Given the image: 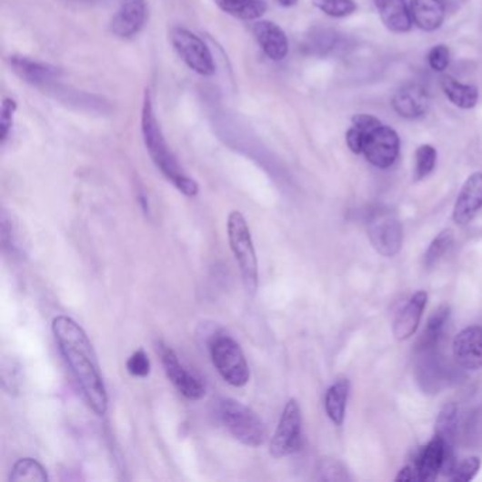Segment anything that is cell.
I'll use <instances>...</instances> for the list:
<instances>
[{
	"instance_id": "6da1fadb",
	"label": "cell",
	"mask_w": 482,
	"mask_h": 482,
	"mask_svg": "<svg viewBox=\"0 0 482 482\" xmlns=\"http://www.w3.org/2000/svg\"><path fill=\"white\" fill-rule=\"evenodd\" d=\"M64 361L70 368L86 405L95 415L104 416L108 409V395L102 381L98 361L80 324L67 316H58L51 324Z\"/></svg>"
},
{
	"instance_id": "7a4b0ae2",
	"label": "cell",
	"mask_w": 482,
	"mask_h": 482,
	"mask_svg": "<svg viewBox=\"0 0 482 482\" xmlns=\"http://www.w3.org/2000/svg\"><path fill=\"white\" fill-rule=\"evenodd\" d=\"M142 135L147 152H149L156 167L159 168L163 176L180 193L185 194L187 197H196L198 194L197 181L186 175L172 150L168 149L167 142L163 136L159 122L156 119L155 111H153L149 91H146L145 99H143Z\"/></svg>"
},
{
	"instance_id": "3957f363",
	"label": "cell",
	"mask_w": 482,
	"mask_h": 482,
	"mask_svg": "<svg viewBox=\"0 0 482 482\" xmlns=\"http://www.w3.org/2000/svg\"><path fill=\"white\" fill-rule=\"evenodd\" d=\"M219 420L236 440L247 447H259L266 440V427L259 416L236 399H223L219 402Z\"/></svg>"
},
{
	"instance_id": "277c9868",
	"label": "cell",
	"mask_w": 482,
	"mask_h": 482,
	"mask_svg": "<svg viewBox=\"0 0 482 482\" xmlns=\"http://www.w3.org/2000/svg\"><path fill=\"white\" fill-rule=\"evenodd\" d=\"M228 239L232 254L238 262L244 279L245 289L254 296L257 289V257L252 241L251 229L239 211H232L228 216Z\"/></svg>"
},
{
	"instance_id": "5b68a950",
	"label": "cell",
	"mask_w": 482,
	"mask_h": 482,
	"mask_svg": "<svg viewBox=\"0 0 482 482\" xmlns=\"http://www.w3.org/2000/svg\"><path fill=\"white\" fill-rule=\"evenodd\" d=\"M210 354L218 374L231 387H242L249 382L251 371L241 346L228 336H214Z\"/></svg>"
},
{
	"instance_id": "8992f818",
	"label": "cell",
	"mask_w": 482,
	"mask_h": 482,
	"mask_svg": "<svg viewBox=\"0 0 482 482\" xmlns=\"http://www.w3.org/2000/svg\"><path fill=\"white\" fill-rule=\"evenodd\" d=\"M302 447V412L297 400L286 403L276 432L270 441V456L275 458L287 457Z\"/></svg>"
},
{
	"instance_id": "52a82bcc",
	"label": "cell",
	"mask_w": 482,
	"mask_h": 482,
	"mask_svg": "<svg viewBox=\"0 0 482 482\" xmlns=\"http://www.w3.org/2000/svg\"><path fill=\"white\" fill-rule=\"evenodd\" d=\"M368 236L372 246L382 256L392 257L399 254L403 234L399 219L387 210H377L368 219Z\"/></svg>"
},
{
	"instance_id": "ba28073f",
	"label": "cell",
	"mask_w": 482,
	"mask_h": 482,
	"mask_svg": "<svg viewBox=\"0 0 482 482\" xmlns=\"http://www.w3.org/2000/svg\"><path fill=\"white\" fill-rule=\"evenodd\" d=\"M400 153V139L397 130L382 124L364 135L362 155L377 168H389L397 163Z\"/></svg>"
},
{
	"instance_id": "9c48e42d",
	"label": "cell",
	"mask_w": 482,
	"mask_h": 482,
	"mask_svg": "<svg viewBox=\"0 0 482 482\" xmlns=\"http://www.w3.org/2000/svg\"><path fill=\"white\" fill-rule=\"evenodd\" d=\"M172 43L181 60L187 64L191 70L201 75H213L216 73L213 55L210 48L198 35L190 30L176 27L172 30Z\"/></svg>"
},
{
	"instance_id": "30bf717a",
	"label": "cell",
	"mask_w": 482,
	"mask_h": 482,
	"mask_svg": "<svg viewBox=\"0 0 482 482\" xmlns=\"http://www.w3.org/2000/svg\"><path fill=\"white\" fill-rule=\"evenodd\" d=\"M159 351L160 356H162L163 368H165L166 375H167L170 382L175 385L176 389L187 399H203L204 395H206V387L198 381L197 377H194L180 364L175 351L170 346H163V344H160Z\"/></svg>"
},
{
	"instance_id": "8fae6325",
	"label": "cell",
	"mask_w": 482,
	"mask_h": 482,
	"mask_svg": "<svg viewBox=\"0 0 482 482\" xmlns=\"http://www.w3.org/2000/svg\"><path fill=\"white\" fill-rule=\"evenodd\" d=\"M454 358L466 369L482 368V327L464 328L453 341Z\"/></svg>"
},
{
	"instance_id": "7c38bea8",
	"label": "cell",
	"mask_w": 482,
	"mask_h": 482,
	"mask_svg": "<svg viewBox=\"0 0 482 482\" xmlns=\"http://www.w3.org/2000/svg\"><path fill=\"white\" fill-rule=\"evenodd\" d=\"M482 208V173L467 178L454 206L453 218L458 226H467Z\"/></svg>"
},
{
	"instance_id": "4fadbf2b",
	"label": "cell",
	"mask_w": 482,
	"mask_h": 482,
	"mask_svg": "<svg viewBox=\"0 0 482 482\" xmlns=\"http://www.w3.org/2000/svg\"><path fill=\"white\" fill-rule=\"evenodd\" d=\"M147 19V6L145 0H124L112 20L114 35L122 38L136 35Z\"/></svg>"
},
{
	"instance_id": "5bb4252c",
	"label": "cell",
	"mask_w": 482,
	"mask_h": 482,
	"mask_svg": "<svg viewBox=\"0 0 482 482\" xmlns=\"http://www.w3.org/2000/svg\"><path fill=\"white\" fill-rule=\"evenodd\" d=\"M392 106L399 116L405 119H419L430 108V96L423 86L407 84L395 94Z\"/></svg>"
},
{
	"instance_id": "9a60e30c",
	"label": "cell",
	"mask_w": 482,
	"mask_h": 482,
	"mask_svg": "<svg viewBox=\"0 0 482 482\" xmlns=\"http://www.w3.org/2000/svg\"><path fill=\"white\" fill-rule=\"evenodd\" d=\"M426 303H427V293L420 290L415 293L407 306L397 313L394 321V330H392L397 340H409L410 336L416 333L422 320Z\"/></svg>"
},
{
	"instance_id": "2e32d148",
	"label": "cell",
	"mask_w": 482,
	"mask_h": 482,
	"mask_svg": "<svg viewBox=\"0 0 482 482\" xmlns=\"http://www.w3.org/2000/svg\"><path fill=\"white\" fill-rule=\"evenodd\" d=\"M254 35L265 55L273 61H282L289 53V40L279 25L259 22L254 25Z\"/></svg>"
},
{
	"instance_id": "e0dca14e",
	"label": "cell",
	"mask_w": 482,
	"mask_h": 482,
	"mask_svg": "<svg viewBox=\"0 0 482 482\" xmlns=\"http://www.w3.org/2000/svg\"><path fill=\"white\" fill-rule=\"evenodd\" d=\"M447 447H450V446L446 445L445 441L435 436L433 440L423 448L419 458L415 464L419 481H435L437 478L438 474L443 470Z\"/></svg>"
},
{
	"instance_id": "ac0fdd59",
	"label": "cell",
	"mask_w": 482,
	"mask_h": 482,
	"mask_svg": "<svg viewBox=\"0 0 482 482\" xmlns=\"http://www.w3.org/2000/svg\"><path fill=\"white\" fill-rule=\"evenodd\" d=\"M409 7L413 25L425 32H435L445 22V0H410Z\"/></svg>"
},
{
	"instance_id": "d6986e66",
	"label": "cell",
	"mask_w": 482,
	"mask_h": 482,
	"mask_svg": "<svg viewBox=\"0 0 482 482\" xmlns=\"http://www.w3.org/2000/svg\"><path fill=\"white\" fill-rule=\"evenodd\" d=\"M375 5L382 23L390 32L407 33L412 29V13L405 0H375Z\"/></svg>"
},
{
	"instance_id": "ffe728a7",
	"label": "cell",
	"mask_w": 482,
	"mask_h": 482,
	"mask_svg": "<svg viewBox=\"0 0 482 482\" xmlns=\"http://www.w3.org/2000/svg\"><path fill=\"white\" fill-rule=\"evenodd\" d=\"M10 65L23 81L33 84V85L50 83V81L55 80L58 75L57 68L53 67V65L38 63L32 58L19 57V55L10 57Z\"/></svg>"
},
{
	"instance_id": "44dd1931",
	"label": "cell",
	"mask_w": 482,
	"mask_h": 482,
	"mask_svg": "<svg viewBox=\"0 0 482 482\" xmlns=\"http://www.w3.org/2000/svg\"><path fill=\"white\" fill-rule=\"evenodd\" d=\"M441 89L451 104L461 109H473L478 104V89L470 84H463L453 76L445 75L440 81Z\"/></svg>"
},
{
	"instance_id": "7402d4cb",
	"label": "cell",
	"mask_w": 482,
	"mask_h": 482,
	"mask_svg": "<svg viewBox=\"0 0 482 482\" xmlns=\"http://www.w3.org/2000/svg\"><path fill=\"white\" fill-rule=\"evenodd\" d=\"M349 381L346 377H341L331 385L326 394V412L334 425L341 426L346 417V400H348Z\"/></svg>"
},
{
	"instance_id": "603a6c76",
	"label": "cell",
	"mask_w": 482,
	"mask_h": 482,
	"mask_svg": "<svg viewBox=\"0 0 482 482\" xmlns=\"http://www.w3.org/2000/svg\"><path fill=\"white\" fill-rule=\"evenodd\" d=\"M216 4L224 12L244 20L259 19L267 9L264 0H216Z\"/></svg>"
},
{
	"instance_id": "cb8c5ba5",
	"label": "cell",
	"mask_w": 482,
	"mask_h": 482,
	"mask_svg": "<svg viewBox=\"0 0 482 482\" xmlns=\"http://www.w3.org/2000/svg\"><path fill=\"white\" fill-rule=\"evenodd\" d=\"M448 317H450V307L448 306H440L430 316L427 326H426L425 331H423L422 336H420V349L425 351V349L433 348V346H437L438 340L441 338V334L445 331Z\"/></svg>"
},
{
	"instance_id": "d4e9b609",
	"label": "cell",
	"mask_w": 482,
	"mask_h": 482,
	"mask_svg": "<svg viewBox=\"0 0 482 482\" xmlns=\"http://www.w3.org/2000/svg\"><path fill=\"white\" fill-rule=\"evenodd\" d=\"M458 428V409L456 403H448L441 412L438 413L436 420L435 436L445 441L446 445L453 446L454 438L457 435Z\"/></svg>"
},
{
	"instance_id": "484cf974",
	"label": "cell",
	"mask_w": 482,
	"mask_h": 482,
	"mask_svg": "<svg viewBox=\"0 0 482 482\" xmlns=\"http://www.w3.org/2000/svg\"><path fill=\"white\" fill-rule=\"evenodd\" d=\"M12 482H47L48 476L45 467L35 458H20L13 466L9 476Z\"/></svg>"
},
{
	"instance_id": "4316f807",
	"label": "cell",
	"mask_w": 482,
	"mask_h": 482,
	"mask_svg": "<svg viewBox=\"0 0 482 482\" xmlns=\"http://www.w3.org/2000/svg\"><path fill=\"white\" fill-rule=\"evenodd\" d=\"M454 242L453 229H445L441 231L432 244L428 246L427 252L425 255V264L427 267H433L438 264V260L445 256L446 252L450 249Z\"/></svg>"
},
{
	"instance_id": "83f0119b",
	"label": "cell",
	"mask_w": 482,
	"mask_h": 482,
	"mask_svg": "<svg viewBox=\"0 0 482 482\" xmlns=\"http://www.w3.org/2000/svg\"><path fill=\"white\" fill-rule=\"evenodd\" d=\"M437 152L432 145H422L416 150V180H423L435 170Z\"/></svg>"
},
{
	"instance_id": "f1b7e54d",
	"label": "cell",
	"mask_w": 482,
	"mask_h": 482,
	"mask_svg": "<svg viewBox=\"0 0 482 482\" xmlns=\"http://www.w3.org/2000/svg\"><path fill=\"white\" fill-rule=\"evenodd\" d=\"M316 5L327 16L336 19L351 16L358 7L356 0H316Z\"/></svg>"
},
{
	"instance_id": "f546056e",
	"label": "cell",
	"mask_w": 482,
	"mask_h": 482,
	"mask_svg": "<svg viewBox=\"0 0 482 482\" xmlns=\"http://www.w3.org/2000/svg\"><path fill=\"white\" fill-rule=\"evenodd\" d=\"M126 369L132 377H146L150 374V359L143 349H137L126 361Z\"/></svg>"
},
{
	"instance_id": "4dcf8cb0",
	"label": "cell",
	"mask_w": 482,
	"mask_h": 482,
	"mask_svg": "<svg viewBox=\"0 0 482 482\" xmlns=\"http://www.w3.org/2000/svg\"><path fill=\"white\" fill-rule=\"evenodd\" d=\"M481 467V460L478 457L466 458L457 464L456 470L451 474L450 479L454 482H468L477 476Z\"/></svg>"
},
{
	"instance_id": "1f68e13d",
	"label": "cell",
	"mask_w": 482,
	"mask_h": 482,
	"mask_svg": "<svg viewBox=\"0 0 482 482\" xmlns=\"http://www.w3.org/2000/svg\"><path fill=\"white\" fill-rule=\"evenodd\" d=\"M10 367H12V371H9V367L4 362V367H2V384H4V389L7 390L9 394H17L20 387V379H22V367H20L19 362L10 361Z\"/></svg>"
},
{
	"instance_id": "d6a6232c",
	"label": "cell",
	"mask_w": 482,
	"mask_h": 482,
	"mask_svg": "<svg viewBox=\"0 0 482 482\" xmlns=\"http://www.w3.org/2000/svg\"><path fill=\"white\" fill-rule=\"evenodd\" d=\"M428 65L437 73H445L450 65V50L447 45H437L428 53Z\"/></svg>"
},
{
	"instance_id": "836d02e7",
	"label": "cell",
	"mask_w": 482,
	"mask_h": 482,
	"mask_svg": "<svg viewBox=\"0 0 482 482\" xmlns=\"http://www.w3.org/2000/svg\"><path fill=\"white\" fill-rule=\"evenodd\" d=\"M16 102L13 101L12 98H6L2 105V116H0V137H2V143L6 142L7 136H9L10 129H12L13 115L16 112Z\"/></svg>"
},
{
	"instance_id": "e575fe53",
	"label": "cell",
	"mask_w": 482,
	"mask_h": 482,
	"mask_svg": "<svg viewBox=\"0 0 482 482\" xmlns=\"http://www.w3.org/2000/svg\"><path fill=\"white\" fill-rule=\"evenodd\" d=\"M382 122L374 116V115L368 114H356L353 116V126L356 129L361 130L362 134H368L375 127L381 126Z\"/></svg>"
},
{
	"instance_id": "d590c367",
	"label": "cell",
	"mask_w": 482,
	"mask_h": 482,
	"mask_svg": "<svg viewBox=\"0 0 482 482\" xmlns=\"http://www.w3.org/2000/svg\"><path fill=\"white\" fill-rule=\"evenodd\" d=\"M346 140L351 152L356 153V155H362L364 134H362L361 130L356 129V126L349 127L346 130Z\"/></svg>"
},
{
	"instance_id": "8d00e7d4",
	"label": "cell",
	"mask_w": 482,
	"mask_h": 482,
	"mask_svg": "<svg viewBox=\"0 0 482 482\" xmlns=\"http://www.w3.org/2000/svg\"><path fill=\"white\" fill-rule=\"evenodd\" d=\"M397 481H419V476H417V470L415 466H407L405 468L399 471L397 474Z\"/></svg>"
},
{
	"instance_id": "74e56055",
	"label": "cell",
	"mask_w": 482,
	"mask_h": 482,
	"mask_svg": "<svg viewBox=\"0 0 482 482\" xmlns=\"http://www.w3.org/2000/svg\"><path fill=\"white\" fill-rule=\"evenodd\" d=\"M277 2L285 7H292L297 4V0H277Z\"/></svg>"
}]
</instances>
